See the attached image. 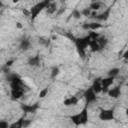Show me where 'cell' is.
Returning <instances> with one entry per match:
<instances>
[{
	"label": "cell",
	"instance_id": "obj_7",
	"mask_svg": "<svg viewBox=\"0 0 128 128\" xmlns=\"http://www.w3.org/2000/svg\"><path fill=\"white\" fill-rule=\"evenodd\" d=\"M114 77H111V76H108V77H106V78H101V85H102V93H107V91H108V89H109V87L113 84V82H114Z\"/></svg>",
	"mask_w": 128,
	"mask_h": 128
},
{
	"label": "cell",
	"instance_id": "obj_18",
	"mask_svg": "<svg viewBox=\"0 0 128 128\" xmlns=\"http://www.w3.org/2000/svg\"><path fill=\"white\" fill-rule=\"evenodd\" d=\"M25 115H26V114H23L16 122H14L13 124L9 125V127H10V128H15V127H16V128H22V123H23V120L25 119Z\"/></svg>",
	"mask_w": 128,
	"mask_h": 128
},
{
	"label": "cell",
	"instance_id": "obj_36",
	"mask_svg": "<svg viewBox=\"0 0 128 128\" xmlns=\"http://www.w3.org/2000/svg\"><path fill=\"white\" fill-rule=\"evenodd\" d=\"M19 1H20V0H12L13 3H17V2H19Z\"/></svg>",
	"mask_w": 128,
	"mask_h": 128
},
{
	"label": "cell",
	"instance_id": "obj_28",
	"mask_svg": "<svg viewBox=\"0 0 128 128\" xmlns=\"http://www.w3.org/2000/svg\"><path fill=\"white\" fill-rule=\"evenodd\" d=\"M65 11H66V8H65V7H61V8H59V9H57V11H56V16H57V17H58V16H61Z\"/></svg>",
	"mask_w": 128,
	"mask_h": 128
},
{
	"label": "cell",
	"instance_id": "obj_12",
	"mask_svg": "<svg viewBox=\"0 0 128 128\" xmlns=\"http://www.w3.org/2000/svg\"><path fill=\"white\" fill-rule=\"evenodd\" d=\"M78 102H79V98H78V97H76V96H70V97L66 98V99L63 101V104H64V106L69 107V106L77 105Z\"/></svg>",
	"mask_w": 128,
	"mask_h": 128
},
{
	"label": "cell",
	"instance_id": "obj_33",
	"mask_svg": "<svg viewBox=\"0 0 128 128\" xmlns=\"http://www.w3.org/2000/svg\"><path fill=\"white\" fill-rule=\"evenodd\" d=\"M16 27H17L18 29H22V28H23V26H22L21 22H16Z\"/></svg>",
	"mask_w": 128,
	"mask_h": 128
},
{
	"label": "cell",
	"instance_id": "obj_11",
	"mask_svg": "<svg viewBox=\"0 0 128 128\" xmlns=\"http://www.w3.org/2000/svg\"><path fill=\"white\" fill-rule=\"evenodd\" d=\"M40 64H41V59L38 54L35 56H31L28 59V65L31 67H39Z\"/></svg>",
	"mask_w": 128,
	"mask_h": 128
},
{
	"label": "cell",
	"instance_id": "obj_4",
	"mask_svg": "<svg viewBox=\"0 0 128 128\" xmlns=\"http://www.w3.org/2000/svg\"><path fill=\"white\" fill-rule=\"evenodd\" d=\"M115 118L114 108L111 109H101L99 113V119L102 121H111Z\"/></svg>",
	"mask_w": 128,
	"mask_h": 128
},
{
	"label": "cell",
	"instance_id": "obj_17",
	"mask_svg": "<svg viewBox=\"0 0 128 128\" xmlns=\"http://www.w3.org/2000/svg\"><path fill=\"white\" fill-rule=\"evenodd\" d=\"M96 41L98 42V44H99V46H100V49H103V48L106 47V45L108 44V39H107L106 37H104V36H99V37L96 39Z\"/></svg>",
	"mask_w": 128,
	"mask_h": 128
},
{
	"label": "cell",
	"instance_id": "obj_35",
	"mask_svg": "<svg viewBox=\"0 0 128 128\" xmlns=\"http://www.w3.org/2000/svg\"><path fill=\"white\" fill-rule=\"evenodd\" d=\"M3 6H4V4H3V2L0 0V8H1V7H3Z\"/></svg>",
	"mask_w": 128,
	"mask_h": 128
},
{
	"label": "cell",
	"instance_id": "obj_10",
	"mask_svg": "<svg viewBox=\"0 0 128 128\" xmlns=\"http://www.w3.org/2000/svg\"><path fill=\"white\" fill-rule=\"evenodd\" d=\"M82 27L84 29H86V30H92V31H94V30H97V29L102 28L103 25L101 23H99V22H91V23H84L82 25Z\"/></svg>",
	"mask_w": 128,
	"mask_h": 128
},
{
	"label": "cell",
	"instance_id": "obj_21",
	"mask_svg": "<svg viewBox=\"0 0 128 128\" xmlns=\"http://www.w3.org/2000/svg\"><path fill=\"white\" fill-rule=\"evenodd\" d=\"M120 73V69L119 68H117V67H114V68H112V69H110L109 71H108V76H111V77H116V76H118V74Z\"/></svg>",
	"mask_w": 128,
	"mask_h": 128
},
{
	"label": "cell",
	"instance_id": "obj_32",
	"mask_svg": "<svg viewBox=\"0 0 128 128\" xmlns=\"http://www.w3.org/2000/svg\"><path fill=\"white\" fill-rule=\"evenodd\" d=\"M23 14L26 17H28V16H30V11L29 10H26V9H23Z\"/></svg>",
	"mask_w": 128,
	"mask_h": 128
},
{
	"label": "cell",
	"instance_id": "obj_23",
	"mask_svg": "<svg viewBox=\"0 0 128 128\" xmlns=\"http://www.w3.org/2000/svg\"><path fill=\"white\" fill-rule=\"evenodd\" d=\"M59 73H60L59 67H54V68L52 69V71H51V77H52V78H56V77L59 75Z\"/></svg>",
	"mask_w": 128,
	"mask_h": 128
},
{
	"label": "cell",
	"instance_id": "obj_1",
	"mask_svg": "<svg viewBox=\"0 0 128 128\" xmlns=\"http://www.w3.org/2000/svg\"><path fill=\"white\" fill-rule=\"evenodd\" d=\"M70 120L74 123L75 126H80V125H86L88 120H89V116H88V105L86 104V106L81 110V112L76 113L71 115Z\"/></svg>",
	"mask_w": 128,
	"mask_h": 128
},
{
	"label": "cell",
	"instance_id": "obj_20",
	"mask_svg": "<svg viewBox=\"0 0 128 128\" xmlns=\"http://www.w3.org/2000/svg\"><path fill=\"white\" fill-rule=\"evenodd\" d=\"M38 42H39L40 45H43V46H45V47H48V46L50 45L51 39H49V38H45V37H40Z\"/></svg>",
	"mask_w": 128,
	"mask_h": 128
},
{
	"label": "cell",
	"instance_id": "obj_31",
	"mask_svg": "<svg viewBox=\"0 0 128 128\" xmlns=\"http://www.w3.org/2000/svg\"><path fill=\"white\" fill-rule=\"evenodd\" d=\"M14 63V60H10V61H7L6 63H5V67H10L12 64Z\"/></svg>",
	"mask_w": 128,
	"mask_h": 128
},
{
	"label": "cell",
	"instance_id": "obj_30",
	"mask_svg": "<svg viewBox=\"0 0 128 128\" xmlns=\"http://www.w3.org/2000/svg\"><path fill=\"white\" fill-rule=\"evenodd\" d=\"M32 123V120H23V123H22V128L24 127H28V126H30V124Z\"/></svg>",
	"mask_w": 128,
	"mask_h": 128
},
{
	"label": "cell",
	"instance_id": "obj_27",
	"mask_svg": "<svg viewBox=\"0 0 128 128\" xmlns=\"http://www.w3.org/2000/svg\"><path fill=\"white\" fill-rule=\"evenodd\" d=\"M88 35H89V37H90L91 39H97V38L100 36V35H99L97 32H94V31H92V30L90 31V33H89Z\"/></svg>",
	"mask_w": 128,
	"mask_h": 128
},
{
	"label": "cell",
	"instance_id": "obj_29",
	"mask_svg": "<svg viewBox=\"0 0 128 128\" xmlns=\"http://www.w3.org/2000/svg\"><path fill=\"white\" fill-rule=\"evenodd\" d=\"M9 127V123L5 120H1L0 121V128H8Z\"/></svg>",
	"mask_w": 128,
	"mask_h": 128
},
{
	"label": "cell",
	"instance_id": "obj_9",
	"mask_svg": "<svg viewBox=\"0 0 128 128\" xmlns=\"http://www.w3.org/2000/svg\"><path fill=\"white\" fill-rule=\"evenodd\" d=\"M107 94H108L109 97L117 99V98H119L121 96V87L120 86H116L114 88H109L108 91H107Z\"/></svg>",
	"mask_w": 128,
	"mask_h": 128
},
{
	"label": "cell",
	"instance_id": "obj_6",
	"mask_svg": "<svg viewBox=\"0 0 128 128\" xmlns=\"http://www.w3.org/2000/svg\"><path fill=\"white\" fill-rule=\"evenodd\" d=\"M20 108H21V110L23 111L24 114L35 113L40 108V104L38 102H36L34 104H21L20 105Z\"/></svg>",
	"mask_w": 128,
	"mask_h": 128
},
{
	"label": "cell",
	"instance_id": "obj_26",
	"mask_svg": "<svg viewBox=\"0 0 128 128\" xmlns=\"http://www.w3.org/2000/svg\"><path fill=\"white\" fill-rule=\"evenodd\" d=\"M63 35H64L65 37L69 38V39H70V40H71L72 42H74V40H75V38H76V37H75V36H74V35L72 34V32H65V33H64Z\"/></svg>",
	"mask_w": 128,
	"mask_h": 128
},
{
	"label": "cell",
	"instance_id": "obj_37",
	"mask_svg": "<svg viewBox=\"0 0 128 128\" xmlns=\"http://www.w3.org/2000/svg\"><path fill=\"white\" fill-rule=\"evenodd\" d=\"M60 1H61V3H63V2H65L66 0H60Z\"/></svg>",
	"mask_w": 128,
	"mask_h": 128
},
{
	"label": "cell",
	"instance_id": "obj_14",
	"mask_svg": "<svg viewBox=\"0 0 128 128\" xmlns=\"http://www.w3.org/2000/svg\"><path fill=\"white\" fill-rule=\"evenodd\" d=\"M30 47H31V42H30V40H29L28 38H23V39L21 40L20 44H19V48H20L21 50H23V51H27V50L30 49Z\"/></svg>",
	"mask_w": 128,
	"mask_h": 128
},
{
	"label": "cell",
	"instance_id": "obj_24",
	"mask_svg": "<svg viewBox=\"0 0 128 128\" xmlns=\"http://www.w3.org/2000/svg\"><path fill=\"white\" fill-rule=\"evenodd\" d=\"M48 92H49V89H48V87H46V88L42 89V90L39 92V97H40V98H44L45 96H47Z\"/></svg>",
	"mask_w": 128,
	"mask_h": 128
},
{
	"label": "cell",
	"instance_id": "obj_25",
	"mask_svg": "<svg viewBox=\"0 0 128 128\" xmlns=\"http://www.w3.org/2000/svg\"><path fill=\"white\" fill-rule=\"evenodd\" d=\"M81 12V15H83V16H86V17H88V16H90V13H91V10H90V8H84L82 11H80Z\"/></svg>",
	"mask_w": 128,
	"mask_h": 128
},
{
	"label": "cell",
	"instance_id": "obj_16",
	"mask_svg": "<svg viewBox=\"0 0 128 128\" xmlns=\"http://www.w3.org/2000/svg\"><path fill=\"white\" fill-rule=\"evenodd\" d=\"M57 9L58 8H57L56 3L55 2H50L48 4V6L46 7V12H47V14H54V13H56Z\"/></svg>",
	"mask_w": 128,
	"mask_h": 128
},
{
	"label": "cell",
	"instance_id": "obj_15",
	"mask_svg": "<svg viewBox=\"0 0 128 128\" xmlns=\"http://www.w3.org/2000/svg\"><path fill=\"white\" fill-rule=\"evenodd\" d=\"M89 47H90V50L92 52H99L101 49H100V46L98 44V42L96 41V39H91L90 40V43H89Z\"/></svg>",
	"mask_w": 128,
	"mask_h": 128
},
{
	"label": "cell",
	"instance_id": "obj_19",
	"mask_svg": "<svg viewBox=\"0 0 128 128\" xmlns=\"http://www.w3.org/2000/svg\"><path fill=\"white\" fill-rule=\"evenodd\" d=\"M101 6H102V4H101L100 2L95 1V2H91L89 8H90V10H92V11H97V10H99V9L101 8Z\"/></svg>",
	"mask_w": 128,
	"mask_h": 128
},
{
	"label": "cell",
	"instance_id": "obj_2",
	"mask_svg": "<svg viewBox=\"0 0 128 128\" xmlns=\"http://www.w3.org/2000/svg\"><path fill=\"white\" fill-rule=\"evenodd\" d=\"M90 40L91 38L89 37V35L87 36H84V37H80V38H75L74 40V44L76 46V49H77V52L79 54V56L84 59L85 58V55H86V48L89 46V43H90Z\"/></svg>",
	"mask_w": 128,
	"mask_h": 128
},
{
	"label": "cell",
	"instance_id": "obj_22",
	"mask_svg": "<svg viewBox=\"0 0 128 128\" xmlns=\"http://www.w3.org/2000/svg\"><path fill=\"white\" fill-rule=\"evenodd\" d=\"M70 17H72V18H74V19H80V18L82 17V15H81V12H80L78 9H74V10L71 12Z\"/></svg>",
	"mask_w": 128,
	"mask_h": 128
},
{
	"label": "cell",
	"instance_id": "obj_8",
	"mask_svg": "<svg viewBox=\"0 0 128 128\" xmlns=\"http://www.w3.org/2000/svg\"><path fill=\"white\" fill-rule=\"evenodd\" d=\"M111 10H112V5L109 6V7H107L102 13L97 14L96 17H95V19L98 20V21H107L108 18H109V16H110V14H111Z\"/></svg>",
	"mask_w": 128,
	"mask_h": 128
},
{
	"label": "cell",
	"instance_id": "obj_13",
	"mask_svg": "<svg viewBox=\"0 0 128 128\" xmlns=\"http://www.w3.org/2000/svg\"><path fill=\"white\" fill-rule=\"evenodd\" d=\"M92 89H93V91L96 93V94H98V93H101V91H102V85H101V78L100 77H98V78H96L94 81H93V83H92Z\"/></svg>",
	"mask_w": 128,
	"mask_h": 128
},
{
	"label": "cell",
	"instance_id": "obj_3",
	"mask_svg": "<svg viewBox=\"0 0 128 128\" xmlns=\"http://www.w3.org/2000/svg\"><path fill=\"white\" fill-rule=\"evenodd\" d=\"M52 2V0H41L40 2L36 3L34 6H32L29 11H30V18H31V21H34L35 18L40 14V12L44 9H46V7L48 6V4Z\"/></svg>",
	"mask_w": 128,
	"mask_h": 128
},
{
	"label": "cell",
	"instance_id": "obj_34",
	"mask_svg": "<svg viewBox=\"0 0 128 128\" xmlns=\"http://www.w3.org/2000/svg\"><path fill=\"white\" fill-rule=\"evenodd\" d=\"M127 55H128V51H127V50H126V51H125V52H124V54H123V57H124V58H125V59H126V60H127V57H128V56H127Z\"/></svg>",
	"mask_w": 128,
	"mask_h": 128
},
{
	"label": "cell",
	"instance_id": "obj_5",
	"mask_svg": "<svg viewBox=\"0 0 128 128\" xmlns=\"http://www.w3.org/2000/svg\"><path fill=\"white\" fill-rule=\"evenodd\" d=\"M83 97L86 101V104H90V103H94L97 101V94L93 91L92 87H89L88 89H86L83 93Z\"/></svg>",
	"mask_w": 128,
	"mask_h": 128
}]
</instances>
